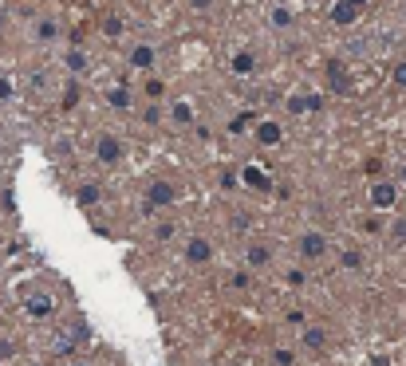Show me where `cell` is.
Segmentation results:
<instances>
[{"label": "cell", "mask_w": 406, "mask_h": 366, "mask_svg": "<svg viewBox=\"0 0 406 366\" xmlns=\"http://www.w3.org/2000/svg\"><path fill=\"white\" fill-rule=\"evenodd\" d=\"M272 363H276V366H292V363H296V351H288V347H276V351H272Z\"/></svg>", "instance_id": "obj_23"}, {"label": "cell", "mask_w": 406, "mask_h": 366, "mask_svg": "<svg viewBox=\"0 0 406 366\" xmlns=\"http://www.w3.org/2000/svg\"><path fill=\"white\" fill-rule=\"evenodd\" d=\"M245 260H248V268H269V264H272V248H269V244H248Z\"/></svg>", "instance_id": "obj_14"}, {"label": "cell", "mask_w": 406, "mask_h": 366, "mask_svg": "<svg viewBox=\"0 0 406 366\" xmlns=\"http://www.w3.org/2000/svg\"><path fill=\"white\" fill-rule=\"evenodd\" d=\"M24 315L28 319H51L56 315V295L51 292H32L24 299Z\"/></svg>", "instance_id": "obj_4"}, {"label": "cell", "mask_w": 406, "mask_h": 366, "mask_svg": "<svg viewBox=\"0 0 406 366\" xmlns=\"http://www.w3.org/2000/svg\"><path fill=\"white\" fill-rule=\"evenodd\" d=\"M123 32H126L123 16H107V20H103V36H107V40H119Z\"/></svg>", "instance_id": "obj_18"}, {"label": "cell", "mask_w": 406, "mask_h": 366, "mask_svg": "<svg viewBox=\"0 0 406 366\" xmlns=\"http://www.w3.org/2000/svg\"><path fill=\"white\" fill-rule=\"evenodd\" d=\"M67 71H71V75L87 71V55H83L79 48H71V51H67Z\"/></svg>", "instance_id": "obj_20"}, {"label": "cell", "mask_w": 406, "mask_h": 366, "mask_svg": "<svg viewBox=\"0 0 406 366\" xmlns=\"http://www.w3.org/2000/svg\"><path fill=\"white\" fill-rule=\"evenodd\" d=\"M16 95V87H12V79H0V103H8V98Z\"/></svg>", "instance_id": "obj_29"}, {"label": "cell", "mask_w": 406, "mask_h": 366, "mask_svg": "<svg viewBox=\"0 0 406 366\" xmlns=\"http://www.w3.org/2000/svg\"><path fill=\"white\" fill-rule=\"evenodd\" d=\"M300 351L323 354V351H328V331L316 327V323H304V327H300Z\"/></svg>", "instance_id": "obj_7"}, {"label": "cell", "mask_w": 406, "mask_h": 366, "mask_svg": "<svg viewBox=\"0 0 406 366\" xmlns=\"http://www.w3.org/2000/svg\"><path fill=\"white\" fill-rule=\"evenodd\" d=\"M99 193H103V189H99L95 182H83V185H79V189H75V201H79V205H83V209H91V205H95V201H99Z\"/></svg>", "instance_id": "obj_17"}, {"label": "cell", "mask_w": 406, "mask_h": 366, "mask_svg": "<svg viewBox=\"0 0 406 366\" xmlns=\"http://www.w3.org/2000/svg\"><path fill=\"white\" fill-rule=\"evenodd\" d=\"M320 107H323L320 95H292L288 98V110L292 114H308V110H320Z\"/></svg>", "instance_id": "obj_15"}, {"label": "cell", "mask_w": 406, "mask_h": 366, "mask_svg": "<svg viewBox=\"0 0 406 366\" xmlns=\"http://www.w3.org/2000/svg\"><path fill=\"white\" fill-rule=\"evenodd\" d=\"M142 119H146V122H158L162 114H158V107H146V110H142Z\"/></svg>", "instance_id": "obj_36"}, {"label": "cell", "mask_w": 406, "mask_h": 366, "mask_svg": "<svg viewBox=\"0 0 406 366\" xmlns=\"http://www.w3.org/2000/svg\"><path fill=\"white\" fill-rule=\"evenodd\" d=\"M0 32H4V16H0Z\"/></svg>", "instance_id": "obj_38"}, {"label": "cell", "mask_w": 406, "mask_h": 366, "mask_svg": "<svg viewBox=\"0 0 406 366\" xmlns=\"http://www.w3.org/2000/svg\"><path fill=\"white\" fill-rule=\"evenodd\" d=\"M182 256H185V264H194V268L210 264V260H213L210 236H189V241H185V248H182Z\"/></svg>", "instance_id": "obj_3"}, {"label": "cell", "mask_w": 406, "mask_h": 366, "mask_svg": "<svg viewBox=\"0 0 406 366\" xmlns=\"http://www.w3.org/2000/svg\"><path fill=\"white\" fill-rule=\"evenodd\" d=\"M347 4H351V8H355V12H363V8H367L371 0H347Z\"/></svg>", "instance_id": "obj_37"}, {"label": "cell", "mask_w": 406, "mask_h": 366, "mask_svg": "<svg viewBox=\"0 0 406 366\" xmlns=\"http://www.w3.org/2000/svg\"><path fill=\"white\" fill-rule=\"evenodd\" d=\"M394 201H398V189H394L391 182H375L371 185V205L375 209H391Z\"/></svg>", "instance_id": "obj_10"}, {"label": "cell", "mask_w": 406, "mask_h": 366, "mask_svg": "<svg viewBox=\"0 0 406 366\" xmlns=\"http://www.w3.org/2000/svg\"><path fill=\"white\" fill-rule=\"evenodd\" d=\"M288 20H292V16H288V12H284V8H276V12H272V24H288Z\"/></svg>", "instance_id": "obj_34"}, {"label": "cell", "mask_w": 406, "mask_h": 366, "mask_svg": "<svg viewBox=\"0 0 406 366\" xmlns=\"http://www.w3.org/2000/svg\"><path fill=\"white\" fill-rule=\"evenodd\" d=\"M56 36H60V20H56V16H40L36 28H32V40H36V44H51Z\"/></svg>", "instance_id": "obj_11"}, {"label": "cell", "mask_w": 406, "mask_h": 366, "mask_svg": "<svg viewBox=\"0 0 406 366\" xmlns=\"http://www.w3.org/2000/svg\"><path fill=\"white\" fill-rule=\"evenodd\" d=\"M178 201V185L166 182V177H154V182H146V209H166Z\"/></svg>", "instance_id": "obj_2"}, {"label": "cell", "mask_w": 406, "mask_h": 366, "mask_svg": "<svg viewBox=\"0 0 406 366\" xmlns=\"http://www.w3.org/2000/svg\"><path fill=\"white\" fill-rule=\"evenodd\" d=\"M170 119L185 126V122H194V107H189V103H174V107H170Z\"/></svg>", "instance_id": "obj_21"}, {"label": "cell", "mask_w": 406, "mask_h": 366, "mask_svg": "<svg viewBox=\"0 0 406 366\" xmlns=\"http://www.w3.org/2000/svg\"><path fill=\"white\" fill-rule=\"evenodd\" d=\"M391 244H406V217H398L391 225Z\"/></svg>", "instance_id": "obj_25"}, {"label": "cell", "mask_w": 406, "mask_h": 366, "mask_svg": "<svg viewBox=\"0 0 406 366\" xmlns=\"http://www.w3.org/2000/svg\"><path fill=\"white\" fill-rule=\"evenodd\" d=\"M304 319H308L304 311H292V315H288V323H292V327H304Z\"/></svg>", "instance_id": "obj_35"}, {"label": "cell", "mask_w": 406, "mask_h": 366, "mask_svg": "<svg viewBox=\"0 0 406 366\" xmlns=\"http://www.w3.org/2000/svg\"><path fill=\"white\" fill-rule=\"evenodd\" d=\"M394 87H398V91H406V63H398V67H394Z\"/></svg>", "instance_id": "obj_30"}, {"label": "cell", "mask_w": 406, "mask_h": 366, "mask_svg": "<svg viewBox=\"0 0 406 366\" xmlns=\"http://www.w3.org/2000/svg\"><path fill=\"white\" fill-rule=\"evenodd\" d=\"M328 87H332L335 95H351L355 83H351V75H347L344 63H328Z\"/></svg>", "instance_id": "obj_8"}, {"label": "cell", "mask_w": 406, "mask_h": 366, "mask_svg": "<svg viewBox=\"0 0 406 366\" xmlns=\"http://www.w3.org/2000/svg\"><path fill=\"white\" fill-rule=\"evenodd\" d=\"M344 268H351V272L363 268V252H359V248H347L344 252Z\"/></svg>", "instance_id": "obj_24"}, {"label": "cell", "mask_w": 406, "mask_h": 366, "mask_svg": "<svg viewBox=\"0 0 406 366\" xmlns=\"http://www.w3.org/2000/svg\"><path fill=\"white\" fill-rule=\"evenodd\" d=\"M174 232H178V220H158V225H154V236H158V241H170Z\"/></svg>", "instance_id": "obj_22"}, {"label": "cell", "mask_w": 406, "mask_h": 366, "mask_svg": "<svg viewBox=\"0 0 406 366\" xmlns=\"http://www.w3.org/2000/svg\"><path fill=\"white\" fill-rule=\"evenodd\" d=\"M107 103L119 107V110H130V91H126V87H115L111 95H107Z\"/></svg>", "instance_id": "obj_19"}, {"label": "cell", "mask_w": 406, "mask_h": 366, "mask_svg": "<svg viewBox=\"0 0 406 366\" xmlns=\"http://www.w3.org/2000/svg\"><path fill=\"white\" fill-rule=\"evenodd\" d=\"M229 67H233V75H253L257 71V55H253V51H237Z\"/></svg>", "instance_id": "obj_16"}, {"label": "cell", "mask_w": 406, "mask_h": 366, "mask_svg": "<svg viewBox=\"0 0 406 366\" xmlns=\"http://www.w3.org/2000/svg\"><path fill=\"white\" fill-rule=\"evenodd\" d=\"M126 60H130V67H135V71H150V67L158 63V51L150 48V44H135Z\"/></svg>", "instance_id": "obj_9"}, {"label": "cell", "mask_w": 406, "mask_h": 366, "mask_svg": "<svg viewBox=\"0 0 406 366\" xmlns=\"http://www.w3.org/2000/svg\"><path fill=\"white\" fill-rule=\"evenodd\" d=\"M75 103H79V83H67V91H63V107L71 110Z\"/></svg>", "instance_id": "obj_27"}, {"label": "cell", "mask_w": 406, "mask_h": 366, "mask_svg": "<svg viewBox=\"0 0 406 366\" xmlns=\"http://www.w3.org/2000/svg\"><path fill=\"white\" fill-rule=\"evenodd\" d=\"M123 142H119V138L115 134H99L95 138V162L99 166H107V170H115V166H119V162H123Z\"/></svg>", "instance_id": "obj_1"}, {"label": "cell", "mask_w": 406, "mask_h": 366, "mask_svg": "<svg viewBox=\"0 0 406 366\" xmlns=\"http://www.w3.org/2000/svg\"><path fill=\"white\" fill-rule=\"evenodd\" d=\"M28 98L32 103L51 98V67H32V75H28Z\"/></svg>", "instance_id": "obj_6"}, {"label": "cell", "mask_w": 406, "mask_h": 366, "mask_svg": "<svg viewBox=\"0 0 406 366\" xmlns=\"http://www.w3.org/2000/svg\"><path fill=\"white\" fill-rule=\"evenodd\" d=\"M12 351H16V347H12V342H8V339L0 342V363H8V358H12Z\"/></svg>", "instance_id": "obj_32"}, {"label": "cell", "mask_w": 406, "mask_h": 366, "mask_svg": "<svg viewBox=\"0 0 406 366\" xmlns=\"http://www.w3.org/2000/svg\"><path fill=\"white\" fill-rule=\"evenodd\" d=\"M189 8H194V12H210L213 0H189Z\"/></svg>", "instance_id": "obj_33"}, {"label": "cell", "mask_w": 406, "mask_h": 366, "mask_svg": "<svg viewBox=\"0 0 406 366\" xmlns=\"http://www.w3.org/2000/svg\"><path fill=\"white\" fill-rule=\"evenodd\" d=\"M245 126H248V114H241V119H233V122H229V130H233V134H241Z\"/></svg>", "instance_id": "obj_31"}, {"label": "cell", "mask_w": 406, "mask_h": 366, "mask_svg": "<svg viewBox=\"0 0 406 366\" xmlns=\"http://www.w3.org/2000/svg\"><path fill=\"white\" fill-rule=\"evenodd\" d=\"M280 138H284V126H280V122H272V119L257 122V142H260V146H276Z\"/></svg>", "instance_id": "obj_12"}, {"label": "cell", "mask_w": 406, "mask_h": 366, "mask_svg": "<svg viewBox=\"0 0 406 366\" xmlns=\"http://www.w3.org/2000/svg\"><path fill=\"white\" fill-rule=\"evenodd\" d=\"M229 225H233V232H245L248 225H253V217H248V213H233V217H229Z\"/></svg>", "instance_id": "obj_26"}, {"label": "cell", "mask_w": 406, "mask_h": 366, "mask_svg": "<svg viewBox=\"0 0 406 366\" xmlns=\"http://www.w3.org/2000/svg\"><path fill=\"white\" fill-rule=\"evenodd\" d=\"M328 20H332L335 28H347V24H355V20H359V12L351 8V4H347V0H335L332 12H328Z\"/></svg>", "instance_id": "obj_13"}, {"label": "cell", "mask_w": 406, "mask_h": 366, "mask_svg": "<svg viewBox=\"0 0 406 366\" xmlns=\"http://www.w3.org/2000/svg\"><path fill=\"white\" fill-rule=\"evenodd\" d=\"M296 252L304 260H323L328 256V236H323V232H304V236L296 241Z\"/></svg>", "instance_id": "obj_5"}, {"label": "cell", "mask_w": 406, "mask_h": 366, "mask_svg": "<svg viewBox=\"0 0 406 366\" xmlns=\"http://www.w3.org/2000/svg\"><path fill=\"white\" fill-rule=\"evenodd\" d=\"M229 284H233V288H241V292H245L248 284H253V276H248V272H233V280H229Z\"/></svg>", "instance_id": "obj_28"}, {"label": "cell", "mask_w": 406, "mask_h": 366, "mask_svg": "<svg viewBox=\"0 0 406 366\" xmlns=\"http://www.w3.org/2000/svg\"><path fill=\"white\" fill-rule=\"evenodd\" d=\"M403 182H406V166H403Z\"/></svg>", "instance_id": "obj_39"}]
</instances>
